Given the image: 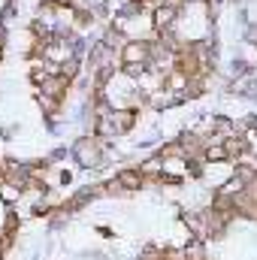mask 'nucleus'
Returning <instances> with one entry per match:
<instances>
[{
    "instance_id": "1",
    "label": "nucleus",
    "mask_w": 257,
    "mask_h": 260,
    "mask_svg": "<svg viewBox=\"0 0 257 260\" xmlns=\"http://www.w3.org/2000/svg\"><path fill=\"white\" fill-rule=\"evenodd\" d=\"M73 151H76V157H79L82 167L94 170V167H100V160H103V139L85 136V139H79V142L73 145Z\"/></svg>"
},
{
    "instance_id": "2",
    "label": "nucleus",
    "mask_w": 257,
    "mask_h": 260,
    "mask_svg": "<svg viewBox=\"0 0 257 260\" xmlns=\"http://www.w3.org/2000/svg\"><path fill=\"white\" fill-rule=\"evenodd\" d=\"M121 64H151V43L148 40H127V46L118 52V67Z\"/></svg>"
},
{
    "instance_id": "3",
    "label": "nucleus",
    "mask_w": 257,
    "mask_h": 260,
    "mask_svg": "<svg viewBox=\"0 0 257 260\" xmlns=\"http://www.w3.org/2000/svg\"><path fill=\"white\" fill-rule=\"evenodd\" d=\"M179 18H182V9H176V6H170V3H164V6H157V9L151 12V30H154V34L176 30Z\"/></svg>"
},
{
    "instance_id": "4",
    "label": "nucleus",
    "mask_w": 257,
    "mask_h": 260,
    "mask_svg": "<svg viewBox=\"0 0 257 260\" xmlns=\"http://www.w3.org/2000/svg\"><path fill=\"white\" fill-rule=\"evenodd\" d=\"M136 118H139V112H136V109H112L109 121H112V130H115V136H121V133H130V130L136 127Z\"/></svg>"
},
{
    "instance_id": "5",
    "label": "nucleus",
    "mask_w": 257,
    "mask_h": 260,
    "mask_svg": "<svg viewBox=\"0 0 257 260\" xmlns=\"http://www.w3.org/2000/svg\"><path fill=\"white\" fill-rule=\"evenodd\" d=\"M115 179H118V185L124 188V194H133V191H139V188L145 185V176L139 173V167H136V170H121Z\"/></svg>"
},
{
    "instance_id": "6",
    "label": "nucleus",
    "mask_w": 257,
    "mask_h": 260,
    "mask_svg": "<svg viewBox=\"0 0 257 260\" xmlns=\"http://www.w3.org/2000/svg\"><path fill=\"white\" fill-rule=\"evenodd\" d=\"M24 194V188L21 185H12V182H0V197H3V203H15L18 197Z\"/></svg>"
},
{
    "instance_id": "7",
    "label": "nucleus",
    "mask_w": 257,
    "mask_h": 260,
    "mask_svg": "<svg viewBox=\"0 0 257 260\" xmlns=\"http://www.w3.org/2000/svg\"><path fill=\"white\" fill-rule=\"evenodd\" d=\"M46 3H55V0H43V6H46Z\"/></svg>"
},
{
    "instance_id": "8",
    "label": "nucleus",
    "mask_w": 257,
    "mask_h": 260,
    "mask_svg": "<svg viewBox=\"0 0 257 260\" xmlns=\"http://www.w3.org/2000/svg\"><path fill=\"white\" fill-rule=\"evenodd\" d=\"M0 61H3V46H0Z\"/></svg>"
}]
</instances>
